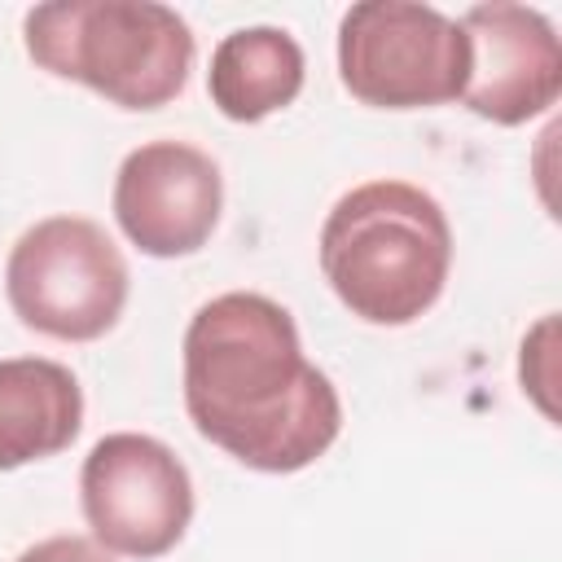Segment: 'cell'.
I'll return each mask as SVG.
<instances>
[{
	"instance_id": "6",
	"label": "cell",
	"mask_w": 562,
	"mask_h": 562,
	"mask_svg": "<svg viewBox=\"0 0 562 562\" xmlns=\"http://www.w3.org/2000/svg\"><path fill=\"white\" fill-rule=\"evenodd\" d=\"M79 505L92 540L114 558H162L193 522V479L154 435L114 430L79 470Z\"/></svg>"
},
{
	"instance_id": "7",
	"label": "cell",
	"mask_w": 562,
	"mask_h": 562,
	"mask_svg": "<svg viewBox=\"0 0 562 562\" xmlns=\"http://www.w3.org/2000/svg\"><path fill=\"white\" fill-rule=\"evenodd\" d=\"M224 211L220 162L189 140H145L114 176V220L154 259L198 255Z\"/></svg>"
},
{
	"instance_id": "9",
	"label": "cell",
	"mask_w": 562,
	"mask_h": 562,
	"mask_svg": "<svg viewBox=\"0 0 562 562\" xmlns=\"http://www.w3.org/2000/svg\"><path fill=\"white\" fill-rule=\"evenodd\" d=\"M83 426L79 378L44 356L0 360V470L57 457Z\"/></svg>"
},
{
	"instance_id": "8",
	"label": "cell",
	"mask_w": 562,
	"mask_h": 562,
	"mask_svg": "<svg viewBox=\"0 0 562 562\" xmlns=\"http://www.w3.org/2000/svg\"><path fill=\"white\" fill-rule=\"evenodd\" d=\"M470 75L461 105L496 127L540 119L562 92V44L540 9L492 0L461 13Z\"/></svg>"
},
{
	"instance_id": "1",
	"label": "cell",
	"mask_w": 562,
	"mask_h": 562,
	"mask_svg": "<svg viewBox=\"0 0 562 562\" xmlns=\"http://www.w3.org/2000/svg\"><path fill=\"white\" fill-rule=\"evenodd\" d=\"M184 408L193 430L259 474H294L342 430V400L303 356L294 316L255 290L202 303L184 329Z\"/></svg>"
},
{
	"instance_id": "11",
	"label": "cell",
	"mask_w": 562,
	"mask_h": 562,
	"mask_svg": "<svg viewBox=\"0 0 562 562\" xmlns=\"http://www.w3.org/2000/svg\"><path fill=\"white\" fill-rule=\"evenodd\" d=\"M13 562H114V553H105L88 536H48V540H35L31 549H22Z\"/></svg>"
},
{
	"instance_id": "4",
	"label": "cell",
	"mask_w": 562,
	"mask_h": 562,
	"mask_svg": "<svg viewBox=\"0 0 562 562\" xmlns=\"http://www.w3.org/2000/svg\"><path fill=\"white\" fill-rule=\"evenodd\" d=\"M127 259L114 237L83 215H48L31 224L4 259V294L13 316L57 342L105 338L127 307Z\"/></svg>"
},
{
	"instance_id": "3",
	"label": "cell",
	"mask_w": 562,
	"mask_h": 562,
	"mask_svg": "<svg viewBox=\"0 0 562 562\" xmlns=\"http://www.w3.org/2000/svg\"><path fill=\"white\" fill-rule=\"evenodd\" d=\"M26 57L119 110L176 101L193 70L189 22L158 0H53L22 18Z\"/></svg>"
},
{
	"instance_id": "10",
	"label": "cell",
	"mask_w": 562,
	"mask_h": 562,
	"mask_svg": "<svg viewBox=\"0 0 562 562\" xmlns=\"http://www.w3.org/2000/svg\"><path fill=\"white\" fill-rule=\"evenodd\" d=\"M307 61L290 31L281 26H241L228 31L206 70L211 105L233 123H259L303 92Z\"/></svg>"
},
{
	"instance_id": "5",
	"label": "cell",
	"mask_w": 562,
	"mask_h": 562,
	"mask_svg": "<svg viewBox=\"0 0 562 562\" xmlns=\"http://www.w3.org/2000/svg\"><path fill=\"white\" fill-rule=\"evenodd\" d=\"M470 44L457 18L413 0H360L338 22V79L373 110L461 101Z\"/></svg>"
},
{
	"instance_id": "2",
	"label": "cell",
	"mask_w": 562,
	"mask_h": 562,
	"mask_svg": "<svg viewBox=\"0 0 562 562\" xmlns=\"http://www.w3.org/2000/svg\"><path fill=\"white\" fill-rule=\"evenodd\" d=\"M316 250L351 316L400 329L439 303L452 272V224L422 184L364 180L329 206Z\"/></svg>"
}]
</instances>
